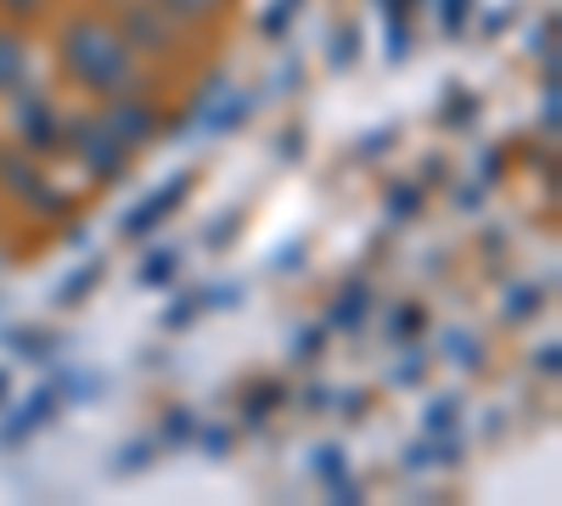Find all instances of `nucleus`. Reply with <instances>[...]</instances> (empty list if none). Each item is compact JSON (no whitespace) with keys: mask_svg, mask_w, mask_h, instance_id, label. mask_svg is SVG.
Returning a JSON list of instances; mask_svg holds the SVG:
<instances>
[{"mask_svg":"<svg viewBox=\"0 0 562 506\" xmlns=\"http://www.w3.org/2000/svg\"><path fill=\"white\" fill-rule=\"evenodd\" d=\"M68 68H74L85 85L113 90V85H124V74H130V52H124V40H119L108 23H74V29H68Z\"/></svg>","mask_w":562,"mask_h":506,"instance_id":"obj_1","label":"nucleus"},{"mask_svg":"<svg viewBox=\"0 0 562 506\" xmlns=\"http://www.w3.org/2000/svg\"><path fill=\"white\" fill-rule=\"evenodd\" d=\"M18 79H23V45L0 40V85H18Z\"/></svg>","mask_w":562,"mask_h":506,"instance_id":"obj_2","label":"nucleus"},{"mask_svg":"<svg viewBox=\"0 0 562 506\" xmlns=\"http://www.w3.org/2000/svg\"><path fill=\"white\" fill-rule=\"evenodd\" d=\"M180 192H186L180 180H169V192H164V198H153V203L140 209V214H130V232H140V225H147V220H158V214H164L169 203H180Z\"/></svg>","mask_w":562,"mask_h":506,"instance_id":"obj_3","label":"nucleus"},{"mask_svg":"<svg viewBox=\"0 0 562 506\" xmlns=\"http://www.w3.org/2000/svg\"><path fill=\"white\" fill-rule=\"evenodd\" d=\"M175 12H203V7H214V0H169Z\"/></svg>","mask_w":562,"mask_h":506,"instance_id":"obj_4","label":"nucleus"},{"mask_svg":"<svg viewBox=\"0 0 562 506\" xmlns=\"http://www.w3.org/2000/svg\"><path fill=\"white\" fill-rule=\"evenodd\" d=\"M0 7H12V12H34V0H0Z\"/></svg>","mask_w":562,"mask_h":506,"instance_id":"obj_5","label":"nucleus"}]
</instances>
